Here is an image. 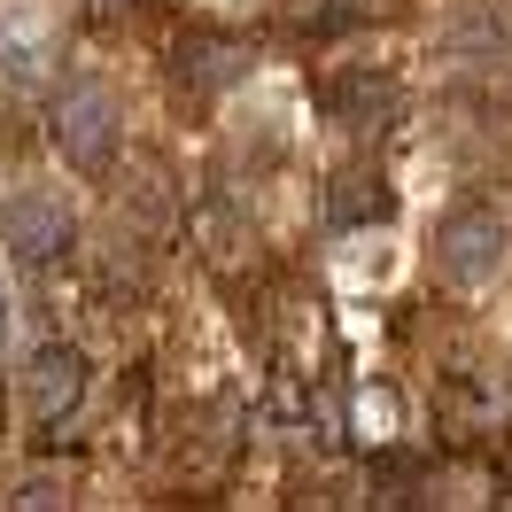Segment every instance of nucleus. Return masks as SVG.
Masks as SVG:
<instances>
[{
	"label": "nucleus",
	"instance_id": "nucleus-5",
	"mask_svg": "<svg viewBox=\"0 0 512 512\" xmlns=\"http://www.w3.org/2000/svg\"><path fill=\"white\" fill-rule=\"evenodd\" d=\"M249 47L241 39H218V32H194V39H179L171 47V78L187 86V94H225V86H241L249 78Z\"/></svg>",
	"mask_w": 512,
	"mask_h": 512
},
{
	"label": "nucleus",
	"instance_id": "nucleus-6",
	"mask_svg": "<svg viewBox=\"0 0 512 512\" xmlns=\"http://www.w3.org/2000/svg\"><path fill=\"white\" fill-rule=\"evenodd\" d=\"M326 101H334V109H342L350 125H381L396 94H388V78H342V86H334Z\"/></svg>",
	"mask_w": 512,
	"mask_h": 512
},
{
	"label": "nucleus",
	"instance_id": "nucleus-2",
	"mask_svg": "<svg viewBox=\"0 0 512 512\" xmlns=\"http://www.w3.org/2000/svg\"><path fill=\"white\" fill-rule=\"evenodd\" d=\"M505 249H512V233H505V218L497 210H450L443 218V233H435V264H443L458 288H481L497 264H505Z\"/></svg>",
	"mask_w": 512,
	"mask_h": 512
},
{
	"label": "nucleus",
	"instance_id": "nucleus-3",
	"mask_svg": "<svg viewBox=\"0 0 512 512\" xmlns=\"http://www.w3.org/2000/svg\"><path fill=\"white\" fill-rule=\"evenodd\" d=\"M70 202H55V194H16L8 210H0V241H8V256H24V264H47V256L70 249Z\"/></svg>",
	"mask_w": 512,
	"mask_h": 512
},
{
	"label": "nucleus",
	"instance_id": "nucleus-7",
	"mask_svg": "<svg viewBox=\"0 0 512 512\" xmlns=\"http://www.w3.org/2000/svg\"><path fill=\"white\" fill-rule=\"evenodd\" d=\"M8 505H24V512H39V505H63V489H55V481H24V489H16V497H8Z\"/></svg>",
	"mask_w": 512,
	"mask_h": 512
},
{
	"label": "nucleus",
	"instance_id": "nucleus-1",
	"mask_svg": "<svg viewBox=\"0 0 512 512\" xmlns=\"http://www.w3.org/2000/svg\"><path fill=\"white\" fill-rule=\"evenodd\" d=\"M55 148L70 156V171H109V156H117V94L109 86H70L55 101Z\"/></svg>",
	"mask_w": 512,
	"mask_h": 512
},
{
	"label": "nucleus",
	"instance_id": "nucleus-8",
	"mask_svg": "<svg viewBox=\"0 0 512 512\" xmlns=\"http://www.w3.org/2000/svg\"><path fill=\"white\" fill-rule=\"evenodd\" d=\"M0 334H8V280H0Z\"/></svg>",
	"mask_w": 512,
	"mask_h": 512
},
{
	"label": "nucleus",
	"instance_id": "nucleus-4",
	"mask_svg": "<svg viewBox=\"0 0 512 512\" xmlns=\"http://www.w3.org/2000/svg\"><path fill=\"white\" fill-rule=\"evenodd\" d=\"M78 396H86V357L70 350V342H47V350L32 357V373H24V412H32L39 427H63V419L78 412Z\"/></svg>",
	"mask_w": 512,
	"mask_h": 512
}]
</instances>
